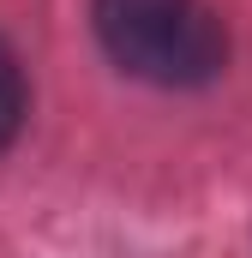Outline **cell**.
<instances>
[{"label":"cell","instance_id":"cell-1","mask_svg":"<svg viewBox=\"0 0 252 258\" xmlns=\"http://www.w3.org/2000/svg\"><path fill=\"white\" fill-rule=\"evenodd\" d=\"M90 18L108 60L162 90H198L228 60V30L210 0H90Z\"/></svg>","mask_w":252,"mask_h":258},{"label":"cell","instance_id":"cell-2","mask_svg":"<svg viewBox=\"0 0 252 258\" xmlns=\"http://www.w3.org/2000/svg\"><path fill=\"white\" fill-rule=\"evenodd\" d=\"M24 108H30V96H24V72H18V54L0 42V150L18 138V126H24Z\"/></svg>","mask_w":252,"mask_h":258}]
</instances>
